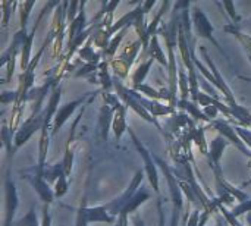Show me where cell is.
<instances>
[{"instance_id":"cell-27","label":"cell","mask_w":251,"mask_h":226,"mask_svg":"<svg viewBox=\"0 0 251 226\" xmlns=\"http://www.w3.org/2000/svg\"><path fill=\"white\" fill-rule=\"evenodd\" d=\"M247 221H249V224H250V226H251V213L249 215V216H247Z\"/></svg>"},{"instance_id":"cell-15","label":"cell","mask_w":251,"mask_h":226,"mask_svg":"<svg viewBox=\"0 0 251 226\" xmlns=\"http://www.w3.org/2000/svg\"><path fill=\"white\" fill-rule=\"evenodd\" d=\"M126 29H128V26H125V28H124V29H122V31H121V32H119L113 40H112V43L109 44V49H106V53H107V54H113V53H115V50L118 49V46H119L121 40L124 38V34L126 32Z\"/></svg>"},{"instance_id":"cell-13","label":"cell","mask_w":251,"mask_h":226,"mask_svg":"<svg viewBox=\"0 0 251 226\" xmlns=\"http://www.w3.org/2000/svg\"><path fill=\"white\" fill-rule=\"evenodd\" d=\"M153 60H154V59H150L149 62L143 63V65L137 69V72H135L134 76H132V81H134V85H135V87H138L140 82H143V79L146 78V75H147V72H149V69H150V66H151V63H153Z\"/></svg>"},{"instance_id":"cell-10","label":"cell","mask_w":251,"mask_h":226,"mask_svg":"<svg viewBox=\"0 0 251 226\" xmlns=\"http://www.w3.org/2000/svg\"><path fill=\"white\" fill-rule=\"evenodd\" d=\"M84 28H85V12L82 9V10H79V15L76 16V19L71 24V28H69V40H71V43L75 38H78L82 32H85Z\"/></svg>"},{"instance_id":"cell-6","label":"cell","mask_w":251,"mask_h":226,"mask_svg":"<svg viewBox=\"0 0 251 226\" xmlns=\"http://www.w3.org/2000/svg\"><path fill=\"white\" fill-rule=\"evenodd\" d=\"M82 101H84V99H79V100H76V101H72V103L65 104L62 109H59V110H57V113H56V116H54V122H53L51 135H54V134L62 128V125L68 121V118L72 115V112L76 109V106H78V104H81Z\"/></svg>"},{"instance_id":"cell-7","label":"cell","mask_w":251,"mask_h":226,"mask_svg":"<svg viewBox=\"0 0 251 226\" xmlns=\"http://www.w3.org/2000/svg\"><path fill=\"white\" fill-rule=\"evenodd\" d=\"M201 53H203V56H204L206 62L209 63V66L212 68V71H213V74H215V78H216V81H218V84H219V90L225 94V97H226V100H228V104H234V103H237V101H235V99H234V96H232V91L229 90V87H228V85L225 84V81L222 79V76H221L219 71L216 69L215 63H213V62H212V59L209 57L207 50H206L204 47H201Z\"/></svg>"},{"instance_id":"cell-18","label":"cell","mask_w":251,"mask_h":226,"mask_svg":"<svg viewBox=\"0 0 251 226\" xmlns=\"http://www.w3.org/2000/svg\"><path fill=\"white\" fill-rule=\"evenodd\" d=\"M179 78H181V90H182V100H187L188 97V82H187V76L184 72L182 65L179 66Z\"/></svg>"},{"instance_id":"cell-26","label":"cell","mask_w":251,"mask_h":226,"mask_svg":"<svg viewBox=\"0 0 251 226\" xmlns=\"http://www.w3.org/2000/svg\"><path fill=\"white\" fill-rule=\"evenodd\" d=\"M246 24H247V25H244L243 28H246V26H251V18L249 19V21H247V22H246Z\"/></svg>"},{"instance_id":"cell-17","label":"cell","mask_w":251,"mask_h":226,"mask_svg":"<svg viewBox=\"0 0 251 226\" xmlns=\"http://www.w3.org/2000/svg\"><path fill=\"white\" fill-rule=\"evenodd\" d=\"M87 224H88V216H87V206H85V201H84L82 206L78 210L76 226H87Z\"/></svg>"},{"instance_id":"cell-3","label":"cell","mask_w":251,"mask_h":226,"mask_svg":"<svg viewBox=\"0 0 251 226\" xmlns=\"http://www.w3.org/2000/svg\"><path fill=\"white\" fill-rule=\"evenodd\" d=\"M224 137H226L232 144H235L237 146V149H240L246 156H250L251 157V153L244 147V141H241L240 138H238V135H237V131H235V128H232V126H229V124L226 122V121H212L210 122Z\"/></svg>"},{"instance_id":"cell-19","label":"cell","mask_w":251,"mask_h":226,"mask_svg":"<svg viewBox=\"0 0 251 226\" xmlns=\"http://www.w3.org/2000/svg\"><path fill=\"white\" fill-rule=\"evenodd\" d=\"M246 212H250L251 213V199L250 200H247V201H244V203H241L238 207H234L232 215H234L235 218H238V216H241V215L246 213Z\"/></svg>"},{"instance_id":"cell-9","label":"cell","mask_w":251,"mask_h":226,"mask_svg":"<svg viewBox=\"0 0 251 226\" xmlns=\"http://www.w3.org/2000/svg\"><path fill=\"white\" fill-rule=\"evenodd\" d=\"M149 197H150V194H149V191H146L144 188L143 190H138L137 193H135V196L129 200V203L125 206V209L122 210V213L121 215H125V216H128L131 212H134L140 204H143L146 200H149ZM119 215V216H121Z\"/></svg>"},{"instance_id":"cell-8","label":"cell","mask_w":251,"mask_h":226,"mask_svg":"<svg viewBox=\"0 0 251 226\" xmlns=\"http://www.w3.org/2000/svg\"><path fill=\"white\" fill-rule=\"evenodd\" d=\"M228 146V141L222 137H218L212 141V146H210V163L213 162V171L215 169H219V162H221V156L225 150V147Z\"/></svg>"},{"instance_id":"cell-1","label":"cell","mask_w":251,"mask_h":226,"mask_svg":"<svg viewBox=\"0 0 251 226\" xmlns=\"http://www.w3.org/2000/svg\"><path fill=\"white\" fill-rule=\"evenodd\" d=\"M193 21H194V26H196V31H197L199 37H203V38L210 40L219 50H222L221 46H219V43H218V41L213 38V35H212V32H213L212 24L209 22V19H207V16L203 13V10H201L200 7H197V6H194Z\"/></svg>"},{"instance_id":"cell-2","label":"cell","mask_w":251,"mask_h":226,"mask_svg":"<svg viewBox=\"0 0 251 226\" xmlns=\"http://www.w3.org/2000/svg\"><path fill=\"white\" fill-rule=\"evenodd\" d=\"M129 134H131V137H132V140H134V143H135V146H137V149H138L140 154L144 157L146 172H147V175H149V178H150V182H151V185H153L154 191H156V193H159V175H157L156 165H154V163H153V160H151V159H153V154H150V151H149L143 144H140L138 138L135 137V134H134L132 131H129Z\"/></svg>"},{"instance_id":"cell-25","label":"cell","mask_w":251,"mask_h":226,"mask_svg":"<svg viewBox=\"0 0 251 226\" xmlns=\"http://www.w3.org/2000/svg\"><path fill=\"white\" fill-rule=\"evenodd\" d=\"M134 222H135V226H144V224H143V221H141V219H140L138 216H135Z\"/></svg>"},{"instance_id":"cell-20","label":"cell","mask_w":251,"mask_h":226,"mask_svg":"<svg viewBox=\"0 0 251 226\" xmlns=\"http://www.w3.org/2000/svg\"><path fill=\"white\" fill-rule=\"evenodd\" d=\"M224 6H225V7L228 9L229 15H231V18H232V19L235 21V24H238L241 18H240V16L237 15V13H235V9H234V3H231V1H224Z\"/></svg>"},{"instance_id":"cell-23","label":"cell","mask_w":251,"mask_h":226,"mask_svg":"<svg viewBox=\"0 0 251 226\" xmlns=\"http://www.w3.org/2000/svg\"><path fill=\"white\" fill-rule=\"evenodd\" d=\"M43 226H50V213H49V206H44V218H43Z\"/></svg>"},{"instance_id":"cell-5","label":"cell","mask_w":251,"mask_h":226,"mask_svg":"<svg viewBox=\"0 0 251 226\" xmlns=\"http://www.w3.org/2000/svg\"><path fill=\"white\" fill-rule=\"evenodd\" d=\"M25 178L32 184L34 190L38 193V196L41 197V200H43L47 206L53 203V193H51V190L49 188L47 182L43 179V176H40V175L37 174V171H35V175H32V176H25Z\"/></svg>"},{"instance_id":"cell-14","label":"cell","mask_w":251,"mask_h":226,"mask_svg":"<svg viewBox=\"0 0 251 226\" xmlns=\"http://www.w3.org/2000/svg\"><path fill=\"white\" fill-rule=\"evenodd\" d=\"M15 226H38V221H37V215H35L34 207H31V210L21 221H18Z\"/></svg>"},{"instance_id":"cell-21","label":"cell","mask_w":251,"mask_h":226,"mask_svg":"<svg viewBox=\"0 0 251 226\" xmlns=\"http://www.w3.org/2000/svg\"><path fill=\"white\" fill-rule=\"evenodd\" d=\"M235 131H237L238 135H241V137L244 138V143L249 144L251 147V131H249V129L246 131L244 128H235Z\"/></svg>"},{"instance_id":"cell-12","label":"cell","mask_w":251,"mask_h":226,"mask_svg":"<svg viewBox=\"0 0 251 226\" xmlns=\"http://www.w3.org/2000/svg\"><path fill=\"white\" fill-rule=\"evenodd\" d=\"M150 53H151V59H157L162 65H168L166 59H165V54L159 46V41H157V35L151 37V46H150Z\"/></svg>"},{"instance_id":"cell-4","label":"cell","mask_w":251,"mask_h":226,"mask_svg":"<svg viewBox=\"0 0 251 226\" xmlns=\"http://www.w3.org/2000/svg\"><path fill=\"white\" fill-rule=\"evenodd\" d=\"M4 188H6V219H4V226H12V219H13L15 210L18 207V196H16L15 184L9 178H6Z\"/></svg>"},{"instance_id":"cell-24","label":"cell","mask_w":251,"mask_h":226,"mask_svg":"<svg viewBox=\"0 0 251 226\" xmlns=\"http://www.w3.org/2000/svg\"><path fill=\"white\" fill-rule=\"evenodd\" d=\"M207 218H209V212H204V213H203V216H201V221H200V225L199 226H206Z\"/></svg>"},{"instance_id":"cell-16","label":"cell","mask_w":251,"mask_h":226,"mask_svg":"<svg viewBox=\"0 0 251 226\" xmlns=\"http://www.w3.org/2000/svg\"><path fill=\"white\" fill-rule=\"evenodd\" d=\"M34 6V1H28V3H24L22 4V13H21V29H26V19H28V15H29V10L31 7Z\"/></svg>"},{"instance_id":"cell-22","label":"cell","mask_w":251,"mask_h":226,"mask_svg":"<svg viewBox=\"0 0 251 226\" xmlns=\"http://www.w3.org/2000/svg\"><path fill=\"white\" fill-rule=\"evenodd\" d=\"M218 107L216 106H207V107H204V113H206V116L210 119V118H216V115H218Z\"/></svg>"},{"instance_id":"cell-11","label":"cell","mask_w":251,"mask_h":226,"mask_svg":"<svg viewBox=\"0 0 251 226\" xmlns=\"http://www.w3.org/2000/svg\"><path fill=\"white\" fill-rule=\"evenodd\" d=\"M178 106L181 107V109H185L193 118H196V119H200V121H210L207 116H206V113L204 112H201L199 107H197V104H194V103H191V101H188V100H179L178 101Z\"/></svg>"}]
</instances>
